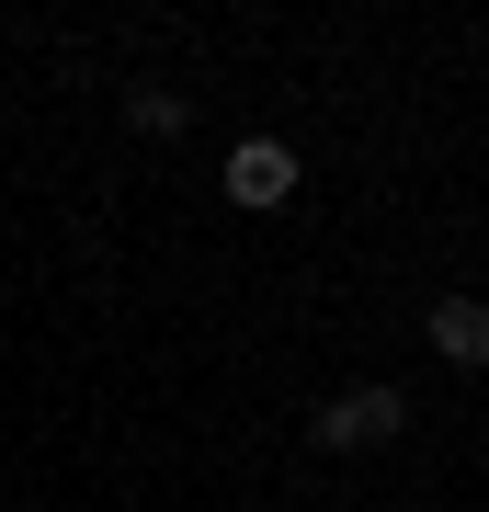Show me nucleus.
Segmentation results:
<instances>
[{
    "label": "nucleus",
    "instance_id": "obj_4",
    "mask_svg": "<svg viewBox=\"0 0 489 512\" xmlns=\"http://www.w3.org/2000/svg\"><path fill=\"white\" fill-rule=\"evenodd\" d=\"M126 114H137V126H148V137H182V114H194V103H182V92H137Z\"/></svg>",
    "mask_w": 489,
    "mask_h": 512
},
{
    "label": "nucleus",
    "instance_id": "obj_2",
    "mask_svg": "<svg viewBox=\"0 0 489 512\" xmlns=\"http://www.w3.org/2000/svg\"><path fill=\"white\" fill-rule=\"evenodd\" d=\"M285 194H296V148H285V137L228 148V205H285Z\"/></svg>",
    "mask_w": 489,
    "mask_h": 512
},
{
    "label": "nucleus",
    "instance_id": "obj_3",
    "mask_svg": "<svg viewBox=\"0 0 489 512\" xmlns=\"http://www.w3.org/2000/svg\"><path fill=\"white\" fill-rule=\"evenodd\" d=\"M433 353H444V365H489V308H478V296H444V308H433Z\"/></svg>",
    "mask_w": 489,
    "mask_h": 512
},
{
    "label": "nucleus",
    "instance_id": "obj_1",
    "mask_svg": "<svg viewBox=\"0 0 489 512\" xmlns=\"http://www.w3.org/2000/svg\"><path fill=\"white\" fill-rule=\"evenodd\" d=\"M399 433H410V399H399V387H353V399L319 410V444H330V456H353V444H399Z\"/></svg>",
    "mask_w": 489,
    "mask_h": 512
}]
</instances>
